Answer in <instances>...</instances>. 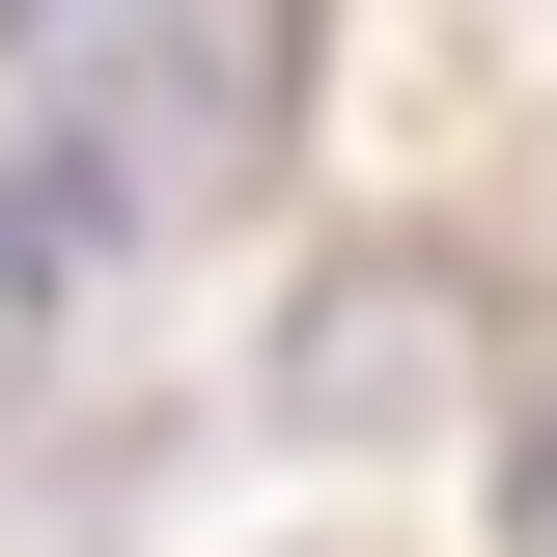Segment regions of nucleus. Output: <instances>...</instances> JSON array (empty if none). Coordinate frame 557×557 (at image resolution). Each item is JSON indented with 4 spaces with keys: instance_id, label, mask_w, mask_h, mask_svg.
<instances>
[{
    "instance_id": "f03ea898",
    "label": "nucleus",
    "mask_w": 557,
    "mask_h": 557,
    "mask_svg": "<svg viewBox=\"0 0 557 557\" xmlns=\"http://www.w3.org/2000/svg\"><path fill=\"white\" fill-rule=\"evenodd\" d=\"M28 335H57V223L0 196V391H28Z\"/></svg>"
},
{
    "instance_id": "7ed1b4c3",
    "label": "nucleus",
    "mask_w": 557,
    "mask_h": 557,
    "mask_svg": "<svg viewBox=\"0 0 557 557\" xmlns=\"http://www.w3.org/2000/svg\"><path fill=\"white\" fill-rule=\"evenodd\" d=\"M530 557H557V418H530Z\"/></svg>"
},
{
    "instance_id": "f257e3e1",
    "label": "nucleus",
    "mask_w": 557,
    "mask_h": 557,
    "mask_svg": "<svg viewBox=\"0 0 557 557\" xmlns=\"http://www.w3.org/2000/svg\"><path fill=\"white\" fill-rule=\"evenodd\" d=\"M57 223H223L307 112V0H0Z\"/></svg>"
}]
</instances>
